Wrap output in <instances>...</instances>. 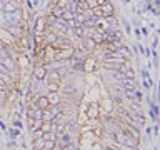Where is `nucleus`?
Returning a JSON list of instances; mask_svg holds the SVG:
<instances>
[{
  "label": "nucleus",
  "instance_id": "35",
  "mask_svg": "<svg viewBox=\"0 0 160 150\" xmlns=\"http://www.w3.org/2000/svg\"><path fill=\"white\" fill-rule=\"evenodd\" d=\"M105 105H107V107H105V110H107V112H112L113 110V107H112V100H107V102H105Z\"/></svg>",
  "mask_w": 160,
  "mask_h": 150
},
{
  "label": "nucleus",
  "instance_id": "27",
  "mask_svg": "<svg viewBox=\"0 0 160 150\" xmlns=\"http://www.w3.org/2000/svg\"><path fill=\"white\" fill-rule=\"evenodd\" d=\"M42 115H43V110L42 108H35V112H33V118H37V120H42Z\"/></svg>",
  "mask_w": 160,
  "mask_h": 150
},
{
  "label": "nucleus",
  "instance_id": "2",
  "mask_svg": "<svg viewBox=\"0 0 160 150\" xmlns=\"http://www.w3.org/2000/svg\"><path fill=\"white\" fill-rule=\"evenodd\" d=\"M15 42L13 35L10 33V30L5 27V28H0V43L2 45H12Z\"/></svg>",
  "mask_w": 160,
  "mask_h": 150
},
{
  "label": "nucleus",
  "instance_id": "4",
  "mask_svg": "<svg viewBox=\"0 0 160 150\" xmlns=\"http://www.w3.org/2000/svg\"><path fill=\"white\" fill-rule=\"evenodd\" d=\"M97 68V60L93 55H87L83 60V72H93Z\"/></svg>",
  "mask_w": 160,
  "mask_h": 150
},
{
  "label": "nucleus",
  "instance_id": "36",
  "mask_svg": "<svg viewBox=\"0 0 160 150\" xmlns=\"http://www.w3.org/2000/svg\"><path fill=\"white\" fill-rule=\"evenodd\" d=\"M0 90H7V92H10V87H8V85H5L2 80H0Z\"/></svg>",
  "mask_w": 160,
  "mask_h": 150
},
{
  "label": "nucleus",
  "instance_id": "40",
  "mask_svg": "<svg viewBox=\"0 0 160 150\" xmlns=\"http://www.w3.org/2000/svg\"><path fill=\"white\" fill-rule=\"evenodd\" d=\"M105 2H108V0H97V3H98V5H103Z\"/></svg>",
  "mask_w": 160,
  "mask_h": 150
},
{
  "label": "nucleus",
  "instance_id": "25",
  "mask_svg": "<svg viewBox=\"0 0 160 150\" xmlns=\"http://www.w3.org/2000/svg\"><path fill=\"white\" fill-rule=\"evenodd\" d=\"M62 18L65 20V22H68V20H73V18H75V12H70V10H65V8H63Z\"/></svg>",
  "mask_w": 160,
  "mask_h": 150
},
{
  "label": "nucleus",
  "instance_id": "18",
  "mask_svg": "<svg viewBox=\"0 0 160 150\" xmlns=\"http://www.w3.org/2000/svg\"><path fill=\"white\" fill-rule=\"evenodd\" d=\"M92 38L95 40V43H97V45H103L105 42H107V35H105V33H100V32H97V30H93Z\"/></svg>",
  "mask_w": 160,
  "mask_h": 150
},
{
  "label": "nucleus",
  "instance_id": "11",
  "mask_svg": "<svg viewBox=\"0 0 160 150\" xmlns=\"http://www.w3.org/2000/svg\"><path fill=\"white\" fill-rule=\"evenodd\" d=\"M45 82H62V77H60V73L57 72V70H52V72H48L47 70V75H45Z\"/></svg>",
  "mask_w": 160,
  "mask_h": 150
},
{
  "label": "nucleus",
  "instance_id": "29",
  "mask_svg": "<svg viewBox=\"0 0 160 150\" xmlns=\"http://www.w3.org/2000/svg\"><path fill=\"white\" fill-rule=\"evenodd\" d=\"M112 75H113V78H115V80H118V82L123 78V73H122V72H118V70H112Z\"/></svg>",
  "mask_w": 160,
  "mask_h": 150
},
{
  "label": "nucleus",
  "instance_id": "30",
  "mask_svg": "<svg viewBox=\"0 0 160 150\" xmlns=\"http://www.w3.org/2000/svg\"><path fill=\"white\" fill-rule=\"evenodd\" d=\"M8 133H10V137H12V138H17L20 135V128H10Z\"/></svg>",
  "mask_w": 160,
  "mask_h": 150
},
{
  "label": "nucleus",
  "instance_id": "9",
  "mask_svg": "<svg viewBox=\"0 0 160 150\" xmlns=\"http://www.w3.org/2000/svg\"><path fill=\"white\" fill-rule=\"evenodd\" d=\"M45 97H47L50 105H60V102H62V95H60V92H48Z\"/></svg>",
  "mask_w": 160,
  "mask_h": 150
},
{
  "label": "nucleus",
  "instance_id": "13",
  "mask_svg": "<svg viewBox=\"0 0 160 150\" xmlns=\"http://www.w3.org/2000/svg\"><path fill=\"white\" fill-rule=\"evenodd\" d=\"M15 8H18L17 0H8V2H5V3H3V7H2L3 13H12Z\"/></svg>",
  "mask_w": 160,
  "mask_h": 150
},
{
  "label": "nucleus",
  "instance_id": "22",
  "mask_svg": "<svg viewBox=\"0 0 160 150\" xmlns=\"http://www.w3.org/2000/svg\"><path fill=\"white\" fill-rule=\"evenodd\" d=\"M125 135L123 132H115V133H112V138H113V142H117V143H123L125 142Z\"/></svg>",
  "mask_w": 160,
  "mask_h": 150
},
{
  "label": "nucleus",
  "instance_id": "21",
  "mask_svg": "<svg viewBox=\"0 0 160 150\" xmlns=\"http://www.w3.org/2000/svg\"><path fill=\"white\" fill-rule=\"evenodd\" d=\"M47 88H48V92H60L62 85L58 82H47Z\"/></svg>",
  "mask_w": 160,
  "mask_h": 150
},
{
  "label": "nucleus",
  "instance_id": "43",
  "mask_svg": "<svg viewBox=\"0 0 160 150\" xmlns=\"http://www.w3.org/2000/svg\"><path fill=\"white\" fill-rule=\"evenodd\" d=\"M70 2H73V3H78V2H80V0H70Z\"/></svg>",
  "mask_w": 160,
  "mask_h": 150
},
{
  "label": "nucleus",
  "instance_id": "8",
  "mask_svg": "<svg viewBox=\"0 0 160 150\" xmlns=\"http://www.w3.org/2000/svg\"><path fill=\"white\" fill-rule=\"evenodd\" d=\"M122 45H123V40H110V42L103 43V47L107 52H115V50H118Z\"/></svg>",
  "mask_w": 160,
  "mask_h": 150
},
{
  "label": "nucleus",
  "instance_id": "24",
  "mask_svg": "<svg viewBox=\"0 0 160 150\" xmlns=\"http://www.w3.org/2000/svg\"><path fill=\"white\" fill-rule=\"evenodd\" d=\"M48 13H52L55 18H62V15H63V8H60V7H57V5H55V7L50 10Z\"/></svg>",
  "mask_w": 160,
  "mask_h": 150
},
{
  "label": "nucleus",
  "instance_id": "26",
  "mask_svg": "<svg viewBox=\"0 0 160 150\" xmlns=\"http://www.w3.org/2000/svg\"><path fill=\"white\" fill-rule=\"evenodd\" d=\"M7 100H8V92L7 90H0V103L3 105Z\"/></svg>",
  "mask_w": 160,
  "mask_h": 150
},
{
  "label": "nucleus",
  "instance_id": "10",
  "mask_svg": "<svg viewBox=\"0 0 160 150\" xmlns=\"http://www.w3.org/2000/svg\"><path fill=\"white\" fill-rule=\"evenodd\" d=\"M0 62H2V65L8 70V72H12V70L17 68V62H15L12 57H3V58H0Z\"/></svg>",
  "mask_w": 160,
  "mask_h": 150
},
{
  "label": "nucleus",
  "instance_id": "20",
  "mask_svg": "<svg viewBox=\"0 0 160 150\" xmlns=\"http://www.w3.org/2000/svg\"><path fill=\"white\" fill-rule=\"evenodd\" d=\"M27 122H28V127H30V130H32V132H33V130H38V128H40V125H42V120L30 118V117H28Z\"/></svg>",
  "mask_w": 160,
  "mask_h": 150
},
{
  "label": "nucleus",
  "instance_id": "28",
  "mask_svg": "<svg viewBox=\"0 0 160 150\" xmlns=\"http://www.w3.org/2000/svg\"><path fill=\"white\" fill-rule=\"evenodd\" d=\"M65 10H70V12H77V3H73V2H70V0H68V3H67V7H65Z\"/></svg>",
  "mask_w": 160,
  "mask_h": 150
},
{
  "label": "nucleus",
  "instance_id": "45",
  "mask_svg": "<svg viewBox=\"0 0 160 150\" xmlns=\"http://www.w3.org/2000/svg\"><path fill=\"white\" fill-rule=\"evenodd\" d=\"M53 2H57V0H53Z\"/></svg>",
  "mask_w": 160,
  "mask_h": 150
},
{
  "label": "nucleus",
  "instance_id": "37",
  "mask_svg": "<svg viewBox=\"0 0 160 150\" xmlns=\"http://www.w3.org/2000/svg\"><path fill=\"white\" fill-rule=\"evenodd\" d=\"M93 127H92V125H85V127L82 128V133H85V132H88V130H92Z\"/></svg>",
  "mask_w": 160,
  "mask_h": 150
},
{
  "label": "nucleus",
  "instance_id": "12",
  "mask_svg": "<svg viewBox=\"0 0 160 150\" xmlns=\"http://www.w3.org/2000/svg\"><path fill=\"white\" fill-rule=\"evenodd\" d=\"M68 65L77 72H83V60L82 58H68Z\"/></svg>",
  "mask_w": 160,
  "mask_h": 150
},
{
  "label": "nucleus",
  "instance_id": "33",
  "mask_svg": "<svg viewBox=\"0 0 160 150\" xmlns=\"http://www.w3.org/2000/svg\"><path fill=\"white\" fill-rule=\"evenodd\" d=\"M67 3H68V0H57V2H55V5L60 7V8H65V7H67Z\"/></svg>",
  "mask_w": 160,
  "mask_h": 150
},
{
  "label": "nucleus",
  "instance_id": "42",
  "mask_svg": "<svg viewBox=\"0 0 160 150\" xmlns=\"http://www.w3.org/2000/svg\"><path fill=\"white\" fill-rule=\"evenodd\" d=\"M33 150H43L42 147H33Z\"/></svg>",
  "mask_w": 160,
  "mask_h": 150
},
{
  "label": "nucleus",
  "instance_id": "14",
  "mask_svg": "<svg viewBox=\"0 0 160 150\" xmlns=\"http://www.w3.org/2000/svg\"><path fill=\"white\" fill-rule=\"evenodd\" d=\"M30 65V60L25 53H18V58H17V68H27Z\"/></svg>",
  "mask_w": 160,
  "mask_h": 150
},
{
  "label": "nucleus",
  "instance_id": "44",
  "mask_svg": "<svg viewBox=\"0 0 160 150\" xmlns=\"http://www.w3.org/2000/svg\"><path fill=\"white\" fill-rule=\"evenodd\" d=\"M103 150H112V148H110V147H103Z\"/></svg>",
  "mask_w": 160,
  "mask_h": 150
},
{
  "label": "nucleus",
  "instance_id": "5",
  "mask_svg": "<svg viewBox=\"0 0 160 150\" xmlns=\"http://www.w3.org/2000/svg\"><path fill=\"white\" fill-rule=\"evenodd\" d=\"M47 22H45V17H38L37 20H35V35H42L45 30H47Z\"/></svg>",
  "mask_w": 160,
  "mask_h": 150
},
{
  "label": "nucleus",
  "instance_id": "34",
  "mask_svg": "<svg viewBox=\"0 0 160 150\" xmlns=\"http://www.w3.org/2000/svg\"><path fill=\"white\" fill-rule=\"evenodd\" d=\"M63 90H65L67 93H75V92H77V87H73V85H68V87H65Z\"/></svg>",
  "mask_w": 160,
  "mask_h": 150
},
{
  "label": "nucleus",
  "instance_id": "3",
  "mask_svg": "<svg viewBox=\"0 0 160 150\" xmlns=\"http://www.w3.org/2000/svg\"><path fill=\"white\" fill-rule=\"evenodd\" d=\"M80 43H82V48H83L88 55L93 53L95 50H97V47H98V45L95 43L93 38H80Z\"/></svg>",
  "mask_w": 160,
  "mask_h": 150
},
{
  "label": "nucleus",
  "instance_id": "17",
  "mask_svg": "<svg viewBox=\"0 0 160 150\" xmlns=\"http://www.w3.org/2000/svg\"><path fill=\"white\" fill-rule=\"evenodd\" d=\"M120 85H122L123 88H130V90H137V82L135 80H132V78H122L120 80Z\"/></svg>",
  "mask_w": 160,
  "mask_h": 150
},
{
  "label": "nucleus",
  "instance_id": "23",
  "mask_svg": "<svg viewBox=\"0 0 160 150\" xmlns=\"http://www.w3.org/2000/svg\"><path fill=\"white\" fill-rule=\"evenodd\" d=\"M92 35H93V28L82 25V38H92Z\"/></svg>",
  "mask_w": 160,
  "mask_h": 150
},
{
  "label": "nucleus",
  "instance_id": "1",
  "mask_svg": "<svg viewBox=\"0 0 160 150\" xmlns=\"http://www.w3.org/2000/svg\"><path fill=\"white\" fill-rule=\"evenodd\" d=\"M72 53H73V47L57 48V52H55V57H53V62H63V60L72 58Z\"/></svg>",
  "mask_w": 160,
  "mask_h": 150
},
{
  "label": "nucleus",
  "instance_id": "6",
  "mask_svg": "<svg viewBox=\"0 0 160 150\" xmlns=\"http://www.w3.org/2000/svg\"><path fill=\"white\" fill-rule=\"evenodd\" d=\"M100 12H102V17H110V15H115V7L112 2H105L103 5H98Z\"/></svg>",
  "mask_w": 160,
  "mask_h": 150
},
{
  "label": "nucleus",
  "instance_id": "16",
  "mask_svg": "<svg viewBox=\"0 0 160 150\" xmlns=\"http://www.w3.org/2000/svg\"><path fill=\"white\" fill-rule=\"evenodd\" d=\"M115 53H117L118 57H123L125 60H130V58H132V52H130V48H127L125 45H122L118 50H115Z\"/></svg>",
  "mask_w": 160,
  "mask_h": 150
},
{
  "label": "nucleus",
  "instance_id": "31",
  "mask_svg": "<svg viewBox=\"0 0 160 150\" xmlns=\"http://www.w3.org/2000/svg\"><path fill=\"white\" fill-rule=\"evenodd\" d=\"M73 30V33H75V37H78V38H82V25H78V27H75L72 28Z\"/></svg>",
  "mask_w": 160,
  "mask_h": 150
},
{
  "label": "nucleus",
  "instance_id": "7",
  "mask_svg": "<svg viewBox=\"0 0 160 150\" xmlns=\"http://www.w3.org/2000/svg\"><path fill=\"white\" fill-rule=\"evenodd\" d=\"M45 75H47V68H45V65H37V67H33V80H43Z\"/></svg>",
  "mask_w": 160,
  "mask_h": 150
},
{
  "label": "nucleus",
  "instance_id": "39",
  "mask_svg": "<svg viewBox=\"0 0 160 150\" xmlns=\"http://www.w3.org/2000/svg\"><path fill=\"white\" fill-rule=\"evenodd\" d=\"M13 123H15V127H17V128H20V127H22V123H20V122H18V120H15V122H13Z\"/></svg>",
  "mask_w": 160,
  "mask_h": 150
},
{
  "label": "nucleus",
  "instance_id": "15",
  "mask_svg": "<svg viewBox=\"0 0 160 150\" xmlns=\"http://www.w3.org/2000/svg\"><path fill=\"white\" fill-rule=\"evenodd\" d=\"M12 17L15 18V22H17L18 25L25 22V13H23V10L20 8V7H18V8H15L13 12H12Z\"/></svg>",
  "mask_w": 160,
  "mask_h": 150
},
{
  "label": "nucleus",
  "instance_id": "32",
  "mask_svg": "<svg viewBox=\"0 0 160 150\" xmlns=\"http://www.w3.org/2000/svg\"><path fill=\"white\" fill-rule=\"evenodd\" d=\"M85 3H87V7H88V8H95V7H98L97 0H85Z\"/></svg>",
  "mask_w": 160,
  "mask_h": 150
},
{
  "label": "nucleus",
  "instance_id": "19",
  "mask_svg": "<svg viewBox=\"0 0 160 150\" xmlns=\"http://www.w3.org/2000/svg\"><path fill=\"white\" fill-rule=\"evenodd\" d=\"M123 145H127V147H130V148H135V150H138V140L137 138H133V137H125V142H123Z\"/></svg>",
  "mask_w": 160,
  "mask_h": 150
},
{
  "label": "nucleus",
  "instance_id": "38",
  "mask_svg": "<svg viewBox=\"0 0 160 150\" xmlns=\"http://www.w3.org/2000/svg\"><path fill=\"white\" fill-rule=\"evenodd\" d=\"M123 25H125V30H127V32H130V23L127 22V20H123Z\"/></svg>",
  "mask_w": 160,
  "mask_h": 150
},
{
  "label": "nucleus",
  "instance_id": "41",
  "mask_svg": "<svg viewBox=\"0 0 160 150\" xmlns=\"http://www.w3.org/2000/svg\"><path fill=\"white\" fill-rule=\"evenodd\" d=\"M142 33H143V35H147V33H148V28H145V27H143V28H142Z\"/></svg>",
  "mask_w": 160,
  "mask_h": 150
}]
</instances>
